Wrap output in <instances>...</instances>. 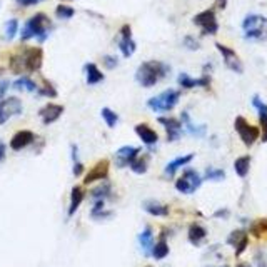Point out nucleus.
Masks as SVG:
<instances>
[{
    "instance_id": "nucleus-1",
    "label": "nucleus",
    "mask_w": 267,
    "mask_h": 267,
    "mask_svg": "<svg viewBox=\"0 0 267 267\" xmlns=\"http://www.w3.org/2000/svg\"><path fill=\"white\" fill-rule=\"evenodd\" d=\"M167 74H169V67L165 65V63L159 62V60H147V62L141 63V67L137 69L136 80H137V84L149 88V87H154L157 82L164 79Z\"/></svg>"
},
{
    "instance_id": "nucleus-2",
    "label": "nucleus",
    "mask_w": 267,
    "mask_h": 267,
    "mask_svg": "<svg viewBox=\"0 0 267 267\" xmlns=\"http://www.w3.org/2000/svg\"><path fill=\"white\" fill-rule=\"evenodd\" d=\"M49 29H50V20L46 14H35L34 17H30L27 22H25L24 29H22V34H20V39L25 40H30L37 37L40 42H43L47 39V34H49Z\"/></svg>"
},
{
    "instance_id": "nucleus-3",
    "label": "nucleus",
    "mask_w": 267,
    "mask_h": 267,
    "mask_svg": "<svg viewBox=\"0 0 267 267\" xmlns=\"http://www.w3.org/2000/svg\"><path fill=\"white\" fill-rule=\"evenodd\" d=\"M267 29V18L259 14H251L242 20V30L244 37L249 40H260L265 37Z\"/></svg>"
},
{
    "instance_id": "nucleus-4",
    "label": "nucleus",
    "mask_w": 267,
    "mask_h": 267,
    "mask_svg": "<svg viewBox=\"0 0 267 267\" xmlns=\"http://www.w3.org/2000/svg\"><path fill=\"white\" fill-rule=\"evenodd\" d=\"M181 99V92L174 91V88H167L162 94L155 95L147 100V107L154 112H170L177 105Z\"/></svg>"
},
{
    "instance_id": "nucleus-5",
    "label": "nucleus",
    "mask_w": 267,
    "mask_h": 267,
    "mask_svg": "<svg viewBox=\"0 0 267 267\" xmlns=\"http://www.w3.org/2000/svg\"><path fill=\"white\" fill-rule=\"evenodd\" d=\"M24 71L25 72H39L43 63V50L40 47H27L20 52Z\"/></svg>"
},
{
    "instance_id": "nucleus-6",
    "label": "nucleus",
    "mask_w": 267,
    "mask_h": 267,
    "mask_svg": "<svg viewBox=\"0 0 267 267\" xmlns=\"http://www.w3.org/2000/svg\"><path fill=\"white\" fill-rule=\"evenodd\" d=\"M234 127H236V132L239 134L240 141H242L247 147L254 145V142H256L260 136V130L257 129V127L251 125L244 117H240V116L236 117V120H234Z\"/></svg>"
},
{
    "instance_id": "nucleus-7",
    "label": "nucleus",
    "mask_w": 267,
    "mask_h": 267,
    "mask_svg": "<svg viewBox=\"0 0 267 267\" xmlns=\"http://www.w3.org/2000/svg\"><path fill=\"white\" fill-rule=\"evenodd\" d=\"M194 24L197 25V27H201L202 34L204 35H214V34H217V30H219V24H217V18H215V12L212 9L199 12V14L194 17Z\"/></svg>"
},
{
    "instance_id": "nucleus-8",
    "label": "nucleus",
    "mask_w": 267,
    "mask_h": 267,
    "mask_svg": "<svg viewBox=\"0 0 267 267\" xmlns=\"http://www.w3.org/2000/svg\"><path fill=\"white\" fill-rule=\"evenodd\" d=\"M201 184H202L201 175L197 174L194 169H187L181 179H177L175 189L182 194H192L201 187Z\"/></svg>"
},
{
    "instance_id": "nucleus-9",
    "label": "nucleus",
    "mask_w": 267,
    "mask_h": 267,
    "mask_svg": "<svg viewBox=\"0 0 267 267\" xmlns=\"http://www.w3.org/2000/svg\"><path fill=\"white\" fill-rule=\"evenodd\" d=\"M22 100L18 97H7L0 100V125H4L9 119L22 114Z\"/></svg>"
},
{
    "instance_id": "nucleus-10",
    "label": "nucleus",
    "mask_w": 267,
    "mask_h": 267,
    "mask_svg": "<svg viewBox=\"0 0 267 267\" xmlns=\"http://www.w3.org/2000/svg\"><path fill=\"white\" fill-rule=\"evenodd\" d=\"M215 47L220 52L222 59H224V63L229 71L236 72V74H242L244 72V67H242V62H240L239 55L236 54V50L231 49V47H226L222 43H215Z\"/></svg>"
},
{
    "instance_id": "nucleus-11",
    "label": "nucleus",
    "mask_w": 267,
    "mask_h": 267,
    "mask_svg": "<svg viewBox=\"0 0 267 267\" xmlns=\"http://www.w3.org/2000/svg\"><path fill=\"white\" fill-rule=\"evenodd\" d=\"M119 49H120V52H122V55L125 57V59L132 57V54L136 52V49H137V43L134 42V39H132V29H130L129 24L122 25V29H120Z\"/></svg>"
},
{
    "instance_id": "nucleus-12",
    "label": "nucleus",
    "mask_w": 267,
    "mask_h": 267,
    "mask_svg": "<svg viewBox=\"0 0 267 267\" xmlns=\"http://www.w3.org/2000/svg\"><path fill=\"white\" fill-rule=\"evenodd\" d=\"M109 161H100L94 165V167L88 170L87 175H85V179H84V184H92V182H97V181H104L107 179V175H109Z\"/></svg>"
},
{
    "instance_id": "nucleus-13",
    "label": "nucleus",
    "mask_w": 267,
    "mask_h": 267,
    "mask_svg": "<svg viewBox=\"0 0 267 267\" xmlns=\"http://www.w3.org/2000/svg\"><path fill=\"white\" fill-rule=\"evenodd\" d=\"M159 122L164 125L165 132H167V141L172 142L177 141L182 136V124L181 120L172 119V117H159Z\"/></svg>"
},
{
    "instance_id": "nucleus-14",
    "label": "nucleus",
    "mask_w": 267,
    "mask_h": 267,
    "mask_svg": "<svg viewBox=\"0 0 267 267\" xmlns=\"http://www.w3.org/2000/svg\"><path fill=\"white\" fill-rule=\"evenodd\" d=\"M141 154V149L132 147V145H125V147H120L116 154V164L119 167H125V165H130L132 161Z\"/></svg>"
},
{
    "instance_id": "nucleus-15",
    "label": "nucleus",
    "mask_w": 267,
    "mask_h": 267,
    "mask_svg": "<svg viewBox=\"0 0 267 267\" xmlns=\"http://www.w3.org/2000/svg\"><path fill=\"white\" fill-rule=\"evenodd\" d=\"M177 82H179V85L184 87V88H194V87H209L211 85V75H209L207 72L202 75L201 79H192L190 75L187 74H181L179 79H177Z\"/></svg>"
},
{
    "instance_id": "nucleus-16",
    "label": "nucleus",
    "mask_w": 267,
    "mask_h": 267,
    "mask_svg": "<svg viewBox=\"0 0 267 267\" xmlns=\"http://www.w3.org/2000/svg\"><path fill=\"white\" fill-rule=\"evenodd\" d=\"M34 141H35V136L32 130H18L14 134V137H12L10 147H12V150H22Z\"/></svg>"
},
{
    "instance_id": "nucleus-17",
    "label": "nucleus",
    "mask_w": 267,
    "mask_h": 267,
    "mask_svg": "<svg viewBox=\"0 0 267 267\" xmlns=\"http://www.w3.org/2000/svg\"><path fill=\"white\" fill-rule=\"evenodd\" d=\"M62 114H63V107L59 105V104H47L39 110V116L42 117V122L46 125L55 122V120L59 119Z\"/></svg>"
},
{
    "instance_id": "nucleus-18",
    "label": "nucleus",
    "mask_w": 267,
    "mask_h": 267,
    "mask_svg": "<svg viewBox=\"0 0 267 267\" xmlns=\"http://www.w3.org/2000/svg\"><path fill=\"white\" fill-rule=\"evenodd\" d=\"M136 134L141 137V141L144 144H147V145H154L159 141V134L152 129V127H149L147 124H137L136 125Z\"/></svg>"
},
{
    "instance_id": "nucleus-19",
    "label": "nucleus",
    "mask_w": 267,
    "mask_h": 267,
    "mask_svg": "<svg viewBox=\"0 0 267 267\" xmlns=\"http://www.w3.org/2000/svg\"><path fill=\"white\" fill-rule=\"evenodd\" d=\"M227 242L234 246V249H236V256H240V254L246 251L249 239H247V234L244 231H234L231 236L227 237Z\"/></svg>"
},
{
    "instance_id": "nucleus-20",
    "label": "nucleus",
    "mask_w": 267,
    "mask_h": 267,
    "mask_svg": "<svg viewBox=\"0 0 267 267\" xmlns=\"http://www.w3.org/2000/svg\"><path fill=\"white\" fill-rule=\"evenodd\" d=\"M84 71H85V77H87V84L88 85L100 84V82L104 80L102 71H99V67L95 65V63H85Z\"/></svg>"
},
{
    "instance_id": "nucleus-21",
    "label": "nucleus",
    "mask_w": 267,
    "mask_h": 267,
    "mask_svg": "<svg viewBox=\"0 0 267 267\" xmlns=\"http://www.w3.org/2000/svg\"><path fill=\"white\" fill-rule=\"evenodd\" d=\"M84 189L80 186H75L72 190H71V206H69V215H74L77 212L79 206L82 204V201H84Z\"/></svg>"
},
{
    "instance_id": "nucleus-22",
    "label": "nucleus",
    "mask_w": 267,
    "mask_h": 267,
    "mask_svg": "<svg viewBox=\"0 0 267 267\" xmlns=\"http://www.w3.org/2000/svg\"><path fill=\"white\" fill-rule=\"evenodd\" d=\"M139 244H141V249L144 251L145 256H150L152 247H154V234H152L149 227L144 229V232H141V236H139Z\"/></svg>"
},
{
    "instance_id": "nucleus-23",
    "label": "nucleus",
    "mask_w": 267,
    "mask_h": 267,
    "mask_svg": "<svg viewBox=\"0 0 267 267\" xmlns=\"http://www.w3.org/2000/svg\"><path fill=\"white\" fill-rule=\"evenodd\" d=\"M192 159H194V154H187V155H182V157L174 159V161L169 162L167 167H165V174H167V175H174L177 170L182 167V165L189 164L190 161H192Z\"/></svg>"
},
{
    "instance_id": "nucleus-24",
    "label": "nucleus",
    "mask_w": 267,
    "mask_h": 267,
    "mask_svg": "<svg viewBox=\"0 0 267 267\" xmlns=\"http://www.w3.org/2000/svg\"><path fill=\"white\" fill-rule=\"evenodd\" d=\"M144 211L152 215H157V217H165V215H169V207L164 204H159V202H154V201L144 202Z\"/></svg>"
},
{
    "instance_id": "nucleus-25",
    "label": "nucleus",
    "mask_w": 267,
    "mask_h": 267,
    "mask_svg": "<svg viewBox=\"0 0 267 267\" xmlns=\"http://www.w3.org/2000/svg\"><path fill=\"white\" fill-rule=\"evenodd\" d=\"M207 236V232H206V229L202 227V226H199V224H192L189 227V240L192 244H199L202 239H204Z\"/></svg>"
},
{
    "instance_id": "nucleus-26",
    "label": "nucleus",
    "mask_w": 267,
    "mask_h": 267,
    "mask_svg": "<svg viewBox=\"0 0 267 267\" xmlns=\"http://www.w3.org/2000/svg\"><path fill=\"white\" fill-rule=\"evenodd\" d=\"M234 169H236V174L239 177H246L247 174H249V169H251V157L249 155L239 157L236 164H234Z\"/></svg>"
},
{
    "instance_id": "nucleus-27",
    "label": "nucleus",
    "mask_w": 267,
    "mask_h": 267,
    "mask_svg": "<svg viewBox=\"0 0 267 267\" xmlns=\"http://www.w3.org/2000/svg\"><path fill=\"white\" fill-rule=\"evenodd\" d=\"M14 88L17 91H27V92H35L37 91V84L34 80H30L29 77H20L14 82Z\"/></svg>"
},
{
    "instance_id": "nucleus-28",
    "label": "nucleus",
    "mask_w": 267,
    "mask_h": 267,
    "mask_svg": "<svg viewBox=\"0 0 267 267\" xmlns=\"http://www.w3.org/2000/svg\"><path fill=\"white\" fill-rule=\"evenodd\" d=\"M167 254H169V246L164 239L159 240V242L154 244V247H152V256H154V259H157V260L167 257Z\"/></svg>"
},
{
    "instance_id": "nucleus-29",
    "label": "nucleus",
    "mask_w": 267,
    "mask_h": 267,
    "mask_svg": "<svg viewBox=\"0 0 267 267\" xmlns=\"http://www.w3.org/2000/svg\"><path fill=\"white\" fill-rule=\"evenodd\" d=\"M182 120L184 122H186V127H187V130L192 134V136H197V137H201V136H204L206 134V127L202 125V127H195L192 122H190V119H189V116H187V112H184L182 114Z\"/></svg>"
},
{
    "instance_id": "nucleus-30",
    "label": "nucleus",
    "mask_w": 267,
    "mask_h": 267,
    "mask_svg": "<svg viewBox=\"0 0 267 267\" xmlns=\"http://www.w3.org/2000/svg\"><path fill=\"white\" fill-rule=\"evenodd\" d=\"M130 169H132L136 174H145V170H147V159L137 155V157L132 161Z\"/></svg>"
},
{
    "instance_id": "nucleus-31",
    "label": "nucleus",
    "mask_w": 267,
    "mask_h": 267,
    "mask_svg": "<svg viewBox=\"0 0 267 267\" xmlns=\"http://www.w3.org/2000/svg\"><path fill=\"white\" fill-rule=\"evenodd\" d=\"M102 119L105 120V124L109 125L110 129L112 127H116L117 122H119V116L112 109H109V107H104L102 109Z\"/></svg>"
},
{
    "instance_id": "nucleus-32",
    "label": "nucleus",
    "mask_w": 267,
    "mask_h": 267,
    "mask_svg": "<svg viewBox=\"0 0 267 267\" xmlns=\"http://www.w3.org/2000/svg\"><path fill=\"white\" fill-rule=\"evenodd\" d=\"M55 15L62 18V20H67V18H72L75 15V10L72 7H69V5H57L55 9Z\"/></svg>"
},
{
    "instance_id": "nucleus-33",
    "label": "nucleus",
    "mask_w": 267,
    "mask_h": 267,
    "mask_svg": "<svg viewBox=\"0 0 267 267\" xmlns=\"http://www.w3.org/2000/svg\"><path fill=\"white\" fill-rule=\"evenodd\" d=\"M17 32H18V20L17 18H12V20H9L7 25H5V37H7L9 40H12L17 35Z\"/></svg>"
},
{
    "instance_id": "nucleus-34",
    "label": "nucleus",
    "mask_w": 267,
    "mask_h": 267,
    "mask_svg": "<svg viewBox=\"0 0 267 267\" xmlns=\"http://www.w3.org/2000/svg\"><path fill=\"white\" fill-rule=\"evenodd\" d=\"M224 177H226V172L222 169H212V167H209L206 170V179L207 181H224Z\"/></svg>"
},
{
    "instance_id": "nucleus-35",
    "label": "nucleus",
    "mask_w": 267,
    "mask_h": 267,
    "mask_svg": "<svg viewBox=\"0 0 267 267\" xmlns=\"http://www.w3.org/2000/svg\"><path fill=\"white\" fill-rule=\"evenodd\" d=\"M37 91H39V94L43 95V97H57V91H55L54 85L50 84L49 80H43V87L37 88Z\"/></svg>"
},
{
    "instance_id": "nucleus-36",
    "label": "nucleus",
    "mask_w": 267,
    "mask_h": 267,
    "mask_svg": "<svg viewBox=\"0 0 267 267\" xmlns=\"http://www.w3.org/2000/svg\"><path fill=\"white\" fill-rule=\"evenodd\" d=\"M107 195H110V186L109 184H104V186H100V187L92 190L94 199H104V197H107Z\"/></svg>"
},
{
    "instance_id": "nucleus-37",
    "label": "nucleus",
    "mask_w": 267,
    "mask_h": 267,
    "mask_svg": "<svg viewBox=\"0 0 267 267\" xmlns=\"http://www.w3.org/2000/svg\"><path fill=\"white\" fill-rule=\"evenodd\" d=\"M252 105L256 107L259 114H267V104H264L262 100H260L259 95H254L252 97Z\"/></svg>"
},
{
    "instance_id": "nucleus-38",
    "label": "nucleus",
    "mask_w": 267,
    "mask_h": 267,
    "mask_svg": "<svg viewBox=\"0 0 267 267\" xmlns=\"http://www.w3.org/2000/svg\"><path fill=\"white\" fill-rule=\"evenodd\" d=\"M102 62H104L105 69H110V71H114V69L119 65L117 57H114V55H105L104 59H102Z\"/></svg>"
},
{
    "instance_id": "nucleus-39",
    "label": "nucleus",
    "mask_w": 267,
    "mask_h": 267,
    "mask_svg": "<svg viewBox=\"0 0 267 267\" xmlns=\"http://www.w3.org/2000/svg\"><path fill=\"white\" fill-rule=\"evenodd\" d=\"M259 122L262 127V142H267V114H259Z\"/></svg>"
},
{
    "instance_id": "nucleus-40",
    "label": "nucleus",
    "mask_w": 267,
    "mask_h": 267,
    "mask_svg": "<svg viewBox=\"0 0 267 267\" xmlns=\"http://www.w3.org/2000/svg\"><path fill=\"white\" fill-rule=\"evenodd\" d=\"M184 46H186L187 49H190V50H197L201 47L199 42H197V39H194L192 35H187L186 39H184Z\"/></svg>"
},
{
    "instance_id": "nucleus-41",
    "label": "nucleus",
    "mask_w": 267,
    "mask_h": 267,
    "mask_svg": "<svg viewBox=\"0 0 267 267\" xmlns=\"http://www.w3.org/2000/svg\"><path fill=\"white\" fill-rule=\"evenodd\" d=\"M252 232L256 234V236H260V234H262V232L267 234V220H260V222H257V224L252 227Z\"/></svg>"
},
{
    "instance_id": "nucleus-42",
    "label": "nucleus",
    "mask_w": 267,
    "mask_h": 267,
    "mask_svg": "<svg viewBox=\"0 0 267 267\" xmlns=\"http://www.w3.org/2000/svg\"><path fill=\"white\" fill-rule=\"evenodd\" d=\"M15 2L20 5V7H32V5L40 4L42 0H15Z\"/></svg>"
},
{
    "instance_id": "nucleus-43",
    "label": "nucleus",
    "mask_w": 267,
    "mask_h": 267,
    "mask_svg": "<svg viewBox=\"0 0 267 267\" xmlns=\"http://www.w3.org/2000/svg\"><path fill=\"white\" fill-rule=\"evenodd\" d=\"M9 87H10V82L9 80H0V99L4 97L5 92L9 91Z\"/></svg>"
},
{
    "instance_id": "nucleus-44",
    "label": "nucleus",
    "mask_w": 267,
    "mask_h": 267,
    "mask_svg": "<svg viewBox=\"0 0 267 267\" xmlns=\"http://www.w3.org/2000/svg\"><path fill=\"white\" fill-rule=\"evenodd\" d=\"M82 172H84V164L80 162H74V175H82Z\"/></svg>"
},
{
    "instance_id": "nucleus-45",
    "label": "nucleus",
    "mask_w": 267,
    "mask_h": 267,
    "mask_svg": "<svg viewBox=\"0 0 267 267\" xmlns=\"http://www.w3.org/2000/svg\"><path fill=\"white\" fill-rule=\"evenodd\" d=\"M72 161L79 162V152H77V145H72Z\"/></svg>"
},
{
    "instance_id": "nucleus-46",
    "label": "nucleus",
    "mask_w": 267,
    "mask_h": 267,
    "mask_svg": "<svg viewBox=\"0 0 267 267\" xmlns=\"http://www.w3.org/2000/svg\"><path fill=\"white\" fill-rule=\"evenodd\" d=\"M215 5H217V9L224 10L226 5H227V0H215Z\"/></svg>"
},
{
    "instance_id": "nucleus-47",
    "label": "nucleus",
    "mask_w": 267,
    "mask_h": 267,
    "mask_svg": "<svg viewBox=\"0 0 267 267\" xmlns=\"http://www.w3.org/2000/svg\"><path fill=\"white\" fill-rule=\"evenodd\" d=\"M5 159V144L0 142V162H2Z\"/></svg>"
},
{
    "instance_id": "nucleus-48",
    "label": "nucleus",
    "mask_w": 267,
    "mask_h": 267,
    "mask_svg": "<svg viewBox=\"0 0 267 267\" xmlns=\"http://www.w3.org/2000/svg\"><path fill=\"white\" fill-rule=\"evenodd\" d=\"M239 267H249V265H247V264H240Z\"/></svg>"
},
{
    "instance_id": "nucleus-49",
    "label": "nucleus",
    "mask_w": 267,
    "mask_h": 267,
    "mask_svg": "<svg viewBox=\"0 0 267 267\" xmlns=\"http://www.w3.org/2000/svg\"><path fill=\"white\" fill-rule=\"evenodd\" d=\"M62 2H71V0H62Z\"/></svg>"
},
{
    "instance_id": "nucleus-50",
    "label": "nucleus",
    "mask_w": 267,
    "mask_h": 267,
    "mask_svg": "<svg viewBox=\"0 0 267 267\" xmlns=\"http://www.w3.org/2000/svg\"><path fill=\"white\" fill-rule=\"evenodd\" d=\"M0 74H2V71H0Z\"/></svg>"
}]
</instances>
